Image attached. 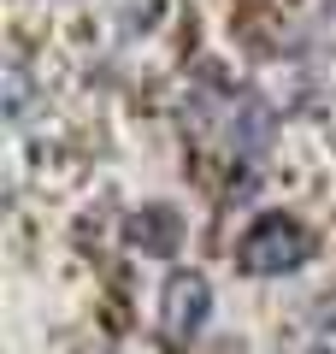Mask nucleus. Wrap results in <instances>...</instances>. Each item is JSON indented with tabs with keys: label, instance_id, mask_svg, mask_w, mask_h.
Segmentation results:
<instances>
[{
	"label": "nucleus",
	"instance_id": "5",
	"mask_svg": "<svg viewBox=\"0 0 336 354\" xmlns=\"http://www.w3.org/2000/svg\"><path fill=\"white\" fill-rule=\"evenodd\" d=\"M6 118H12V124L30 118V77H24V65H6Z\"/></svg>",
	"mask_w": 336,
	"mask_h": 354
},
{
	"label": "nucleus",
	"instance_id": "4",
	"mask_svg": "<svg viewBox=\"0 0 336 354\" xmlns=\"http://www.w3.org/2000/svg\"><path fill=\"white\" fill-rule=\"evenodd\" d=\"M272 130H277V113L260 101V95H242V101L230 106V148L236 153H265Z\"/></svg>",
	"mask_w": 336,
	"mask_h": 354
},
{
	"label": "nucleus",
	"instance_id": "3",
	"mask_svg": "<svg viewBox=\"0 0 336 354\" xmlns=\"http://www.w3.org/2000/svg\"><path fill=\"white\" fill-rule=\"evenodd\" d=\"M124 236H130V248H142V254H177V242H183V218L171 213V207H142V213H130V225H124Z\"/></svg>",
	"mask_w": 336,
	"mask_h": 354
},
{
	"label": "nucleus",
	"instance_id": "2",
	"mask_svg": "<svg viewBox=\"0 0 336 354\" xmlns=\"http://www.w3.org/2000/svg\"><path fill=\"white\" fill-rule=\"evenodd\" d=\"M212 313V283L207 272H171L160 290V337L165 342H189Z\"/></svg>",
	"mask_w": 336,
	"mask_h": 354
},
{
	"label": "nucleus",
	"instance_id": "1",
	"mask_svg": "<svg viewBox=\"0 0 336 354\" xmlns=\"http://www.w3.org/2000/svg\"><path fill=\"white\" fill-rule=\"evenodd\" d=\"M236 254H242V272H254V278H283V272L307 266L312 236L289 213H265V218H254V225H248V236H242Z\"/></svg>",
	"mask_w": 336,
	"mask_h": 354
}]
</instances>
